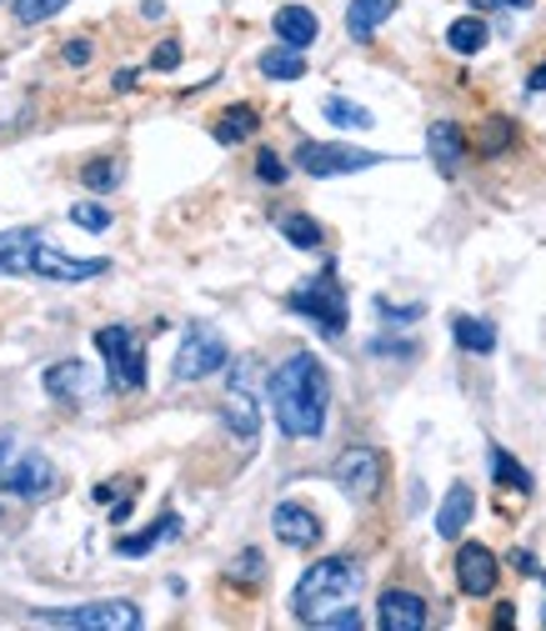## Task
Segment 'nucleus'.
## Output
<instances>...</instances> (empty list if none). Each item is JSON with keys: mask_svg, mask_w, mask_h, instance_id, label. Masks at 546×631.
Masks as SVG:
<instances>
[{"mask_svg": "<svg viewBox=\"0 0 546 631\" xmlns=\"http://www.w3.org/2000/svg\"><path fill=\"white\" fill-rule=\"evenodd\" d=\"M106 270H111V260H76V256H66L61 246H51V240H41V246H36V256H31V276L51 280V286L96 280V276H106Z\"/></svg>", "mask_w": 546, "mask_h": 631, "instance_id": "obj_9", "label": "nucleus"}, {"mask_svg": "<svg viewBox=\"0 0 546 631\" xmlns=\"http://www.w3.org/2000/svg\"><path fill=\"white\" fill-rule=\"evenodd\" d=\"M471 6H502V10H532L536 0H471Z\"/></svg>", "mask_w": 546, "mask_h": 631, "instance_id": "obj_41", "label": "nucleus"}, {"mask_svg": "<svg viewBox=\"0 0 546 631\" xmlns=\"http://www.w3.org/2000/svg\"><path fill=\"white\" fill-rule=\"evenodd\" d=\"M31 627H66V631H136L141 607L136 601H91L66 611H31Z\"/></svg>", "mask_w": 546, "mask_h": 631, "instance_id": "obj_4", "label": "nucleus"}, {"mask_svg": "<svg viewBox=\"0 0 546 631\" xmlns=\"http://www.w3.org/2000/svg\"><path fill=\"white\" fill-rule=\"evenodd\" d=\"M181 66V46L176 40H161V46L151 50V70H176Z\"/></svg>", "mask_w": 546, "mask_h": 631, "instance_id": "obj_35", "label": "nucleus"}, {"mask_svg": "<svg viewBox=\"0 0 546 631\" xmlns=\"http://www.w3.org/2000/svg\"><path fill=\"white\" fill-rule=\"evenodd\" d=\"M286 306L296 310V316H311L316 331L321 336H346V321H351V310H346V286L336 280V270L326 266L316 280H301V286L286 296Z\"/></svg>", "mask_w": 546, "mask_h": 631, "instance_id": "obj_3", "label": "nucleus"}, {"mask_svg": "<svg viewBox=\"0 0 546 631\" xmlns=\"http://www.w3.org/2000/svg\"><path fill=\"white\" fill-rule=\"evenodd\" d=\"M256 106H246V100H236V106H226L221 116H216V126H211V136L221 140V146H241L246 136H256Z\"/></svg>", "mask_w": 546, "mask_h": 631, "instance_id": "obj_21", "label": "nucleus"}, {"mask_svg": "<svg viewBox=\"0 0 546 631\" xmlns=\"http://www.w3.org/2000/svg\"><path fill=\"white\" fill-rule=\"evenodd\" d=\"M276 226H281V236L291 240L296 250H321L326 246V236H321V226H316L311 216H301V210H286L281 220H276Z\"/></svg>", "mask_w": 546, "mask_h": 631, "instance_id": "obj_27", "label": "nucleus"}, {"mask_svg": "<svg viewBox=\"0 0 546 631\" xmlns=\"http://www.w3.org/2000/svg\"><path fill=\"white\" fill-rule=\"evenodd\" d=\"M96 351L111 366V386L116 391H141L146 386V351L136 341L131 326H101L96 331Z\"/></svg>", "mask_w": 546, "mask_h": 631, "instance_id": "obj_7", "label": "nucleus"}, {"mask_svg": "<svg viewBox=\"0 0 546 631\" xmlns=\"http://www.w3.org/2000/svg\"><path fill=\"white\" fill-rule=\"evenodd\" d=\"M456 586H461L466 597H492L496 591V551L482 546V541H466V546L456 551Z\"/></svg>", "mask_w": 546, "mask_h": 631, "instance_id": "obj_12", "label": "nucleus"}, {"mask_svg": "<svg viewBox=\"0 0 546 631\" xmlns=\"http://www.w3.org/2000/svg\"><path fill=\"white\" fill-rule=\"evenodd\" d=\"M331 476H336V486L346 491V496H371L376 486H381V456H376V446H346L341 456H336V466H331Z\"/></svg>", "mask_w": 546, "mask_h": 631, "instance_id": "obj_11", "label": "nucleus"}, {"mask_svg": "<svg viewBox=\"0 0 546 631\" xmlns=\"http://www.w3.org/2000/svg\"><path fill=\"white\" fill-rule=\"evenodd\" d=\"M16 451H21L16 446V436H0V476H6V466L16 461Z\"/></svg>", "mask_w": 546, "mask_h": 631, "instance_id": "obj_40", "label": "nucleus"}, {"mask_svg": "<svg viewBox=\"0 0 546 631\" xmlns=\"http://www.w3.org/2000/svg\"><path fill=\"white\" fill-rule=\"evenodd\" d=\"M221 421L246 451L256 446L261 436V406L251 396V361H236L231 366V386H226V401H221Z\"/></svg>", "mask_w": 546, "mask_h": 631, "instance_id": "obj_8", "label": "nucleus"}, {"mask_svg": "<svg viewBox=\"0 0 546 631\" xmlns=\"http://www.w3.org/2000/svg\"><path fill=\"white\" fill-rule=\"evenodd\" d=\"M41 240H46V230H36V226L0 230V276H31V256Z\"/></svg>", "mask_w": 546, "mask_h": 631, "instance_id": "obj_16", "label": "nucleus"}, {"mask_svg": "<svg viewBox=\"0 0 546 631\" xmlns=\"http://www.w3.org/2000/svg\"><path fill=\"white\" fill-rule=\"evenodd\" d=\"M0 491L21 501H41L46 491H56V466L41 456V451H16V461L0 476Z\"/></svg>", "mask_w": 546, "mask_h": 631, "instance_id": "obj_10", "label": "nucleus"}, {"mask_svg": "<svg viewBox=\"0 0 546 631\" xmlns=\"http://www.w3.org/2000/svg\"><path fill=\"white\" fill-rule=\"evenodd\" d=\"M516 621V611H512V601H502V607H496V627H512Z\"/></svg>", "mask_w": 546, "mask_h": 631, "instance_id": "obj_42", "label": "nucleus"}, {"mask_svg": "<svg viewBox=\"0 0 546 631\" xmlns=\"http://www.w3.org/2000/svg\"><path fill=\"white\" fill-rule=\"evenodd\" d=\"M471 511H476V491L456 481V486L446 491L441 511H436V536H441V541H456L466 526H471Z\"/></svg>", "mask_w": 546, "mask_h": 631, "instance_id": "obj_18", "label": "nucleus"}, {"mask_svg": "<svg viewBox=\"0 0 546 631\" xmlns=\"http://www.w3.org/2000/svg\"><path fill=\"white\" fill-rule=\"evenodd\" d=\"M226 336L216 326H186V336H181V346H176V361H171V376L176 381H206L211 371H221L226 366Z\"/></svg>", "mask_w": 546, "mask_h": 631, "instance_id": "obj_6", "label": "nucleus"}, {"mask_svg": "<svg viewBox=\"0 0 546 631\" xmlns=\"http://www.w3.org/2000/svg\"><path fill=\"white\" fill-rule=\"evenodd\" d=\"M321 110H326V120H331V126H341V130H371L376 126L371 110L356 106V100H346V96H326Z\"/></svg>", "mask_w": 546, "mask_h": 631, "instance_id": "obj_28", "label": "nucleus"}, {"mask_svg": "<svg viewBox=\"0 0 546 631\" xmlns=\"http://www.w3.org/2000/svg\"><path fill=\"white\" fill-rule=\"evenodd\" d=\"M261 76L266 80H301L306 76V56H301V46H271L261 56Z\"/></svg>", "mask_w": 546, "mask_h": 631, "instance_id": "obj_24", "label": "nucleus"}, {"mask_svg": "<svg viewBox=\"0 0 546 631\" xmlns=\"http://www.w3.org/2000/svg\"><path fill=\"white\" fill-rule=\"evenodd\" d=\"M396 6H401V0H351V6H346V30H351V40H371L376 30L391 20Z\"/></svg>", "mask_w": 546, "mask_h": 631, "instance_id": "obj_19", "label": "nucleus"}, {"mask_svg": "<svg viewBox=\"0 0 546 631\" xmlns=\"http://www.w3.org/2000/svg\"><path fill=\"white\" fill-rule=\"evenodd\" d=\"M266 396H271L276 426L291 441H316L326 431V411H331V381L326 366L311 351H291L281 366L266 381Z\"/></svg>", "mask_w": 546, "mask_h": 631, "instance_id": "obj_1", "label": "nucleus"}, {"mask_svg": "<svg viewBox=\"0 0 546 631\" xmlns=\"http://www.w3.org/2000/svg\"><path fill=\"white\" fill-rule=\"evenodd\" d=\"M271 531L286 541V546L311 551L316 541H321V516H316L311 506H301V501H281V506L271 511Z\"/></svg>", "mask_w": 546, "mask_h": 631, "instance_id": "obj_13", "label": "nucleus"}, {"mask_svg": "<svg viewBox=\"0 0 546 631\" xmlns=\"http://www.w3.org/2000/svg\"><path fill=\"white\" fill-rule=\"evenodd\" d=\"M226 581H236V586H261V581H266V556L256 546H246L241 556L226 566Z\"/></svg>", "mask_w": 546, "mask_h": 631, "instance_id": "obj_30", "label": "nucleus"}, {"mask_svg": "<svg viewBox=\"0 0 546 631\" xmlns=\"http://www.w3.org/2000/svg\"><path fill=\"white\" fill-rule=\"evenodd\" d=\"M526 86H532V90H546V66H536L532 76H526Z\"/></svg>", "mask_w": 546, "mask_h": 631, "instance_id": "obj_43", "label": "nucleus"}, {"mask_svg": "<svg viewBox=\"0 0 546 631\" xmlns=\"http://www.w3.org/2000/svg\"><path fill=\"white\" fill-rule=\"evenodd\" d=\"M171 536H181V516H171V511H166V516L151 521L146 531H136V536H121V541H116V551H121V556H146V551H156L161 541H171Z\"/></svg>", "mask_w": 546, "mask_h": 631, "instance_id": "obj_22", "label": "nucleus"}, {"mask_svg": "<svg viewBox=\"0 0 546 631\" xmlns=\"http://www.w3.org/2000/svg\"><path fill=\"white\" fill-rule=\"evenodd\" d=\"M376 621H381V631H421L426 627V601L416 597V591L386 586L381 601H376Z\"/></svg>", "mask_w": 546, "mask_h": 631, "instance_id": "obj_14", "label": "nucleus"}, {"mask_svg": "<svg viewBox=\"0 0 546 631\" xmlns=\"http://www.w3.org/2000/svg\"><path fill=\"white\" fill-rule=\"evenodd\" d=\"M426 150H431L441 176H456V170H461V156H466L461 126H456V120H431V126H426Z\"/></svg>", "mask_w": 546, "mask_h": 631, "instance_id": "obj_17", "label": "nucleus"}, {"mask_svg": "<svg viewBox=\"0 0 546 631\" xmlns=\"http://www.w3.org/2000/svg\"><path fill=\"white\" fill-rule=\"evenodd\" d=\"M381 150H361V146H341V140H301L296 146V166L306 176L326 180V176H351V170H371L381 166Z\"/></svg>", "mask_w": 546, "mask_h": 631, "instance_id": "obj_5", "label": "nucleus"}, {"mask_svg": "<svg viewBox=\"0 0 546 631\" xmlns=\"http://www.w3.org/2000/svg\"><path fill=\"white\" fill-rule=\"evenodd\" d=\"M271 30L286 40V46H301V50H306L321 26H316V16H311L306 6H281V10L271 16Z\"/></svg>", "mask_w": 546, "mask_h": 631, "instance_id": "obj_20", "label": "nucleus"}, {"mask_svg": "<svg viewBox=\"0 0 546 631\" xmlns=\"http://www.w3.org/2000/svg\"><path fill=\"white\" fill-rule=\"evenodd\" d=\"M512 566L522 571V576H536V556H532V551H512Z\"/></svg>", "mask_w": 546, "mask_h": 631, "instance_id": "obj_39", "label": "nucleus"}, {"mask_svg": "<svg viewBox=\"0 0 546 631\" xmlns=\"http://www.w3.org/2000/svg\"><path fill=\"white\" fill-rule=\"evenodd\" d=\"M502 146H512V120H486V130H482V150L492 156V150H502Z\"/></svg>", "mask_w": 546, "mask_h": 631, "instance_id": "obj_34", "label": "nucleus"}, {"mask_svg": "<svg viewBox=\"0 0 546 631\" xmlns=\"http://www.w3.org/2000/svg\"><path fill=\"white\" fill-rule=\"evenodd\" d=\"M61 56H66V66H91L96 50H91V40H66Z\"/></svg>", "mask_w": 546, "mask_h": 631, "instance_id": "obj_37", "label": "nucleus"}, {"mask_svg": "<svg viewBox=\"0 0 546 631\" xmlns=\"http://www.w3.org/2000/svg\"><path fill=\"white\" fill-rule=\"evenodd\" d=\"M486 40H492V30H486V20H476V16H461V20L446 26V46H451L456 56H476Z\"/></svg>", "mask_w": 546, "mask_h": 631, "instance_id": "obj_26", "label": "nucleus"}, {"mask_svg": "<svg viewBox=\"0 0 546 631\" xmlns=\"http://www.w3.org/2000/svg\"><path fill=\"white\" fill-rule=\"evenodd\" d=\"M41 386H46V396H56V401H86V396H96V376H91V366H86V361H56V366H46L41 371Z\"/></svg>", "mask_w": 546, "mask_h": 631, "instance_id": "obj_15", "label": "nucleus"}, {"mask_svg": "<svg viewBox=\"0 0 546 631\" xmlns=\"http://www.w3.org/2000/svg\"><path fill=\"white\" fill-rule=\"evenodd\" d=\"M451 341L461 351H471V356H492L496 326H486V321H476V316H451Z\"/></svg>", "mask_w": 546, "mask_h": 631, "instance_id": "obj_23", "label": "nucleus"}, {"mask_svg": "<svg viewBox=\"0 0 546 631\" xmlns=\"http://www.w3.org/2000/svg\"><path fill=\"white\" fill-rule=\"evenodd\" d=\"M486 466H492L496 486H512V491H532V471L512 456L506 446H486Z\"/></svg>", "mask_w": 546, "mask_h": 631, "instance_id": "obj_25", "label": "nucleus"}, {"mask_svg": "<svg viewBox=\"0 0 546 631\" xmlns=\"http://www.w3.org/2000/svg\"><path fill=\"white\" fill-rule=\"evenodd\" d=\"M256 176H261L266 186H281V180H286L281 156H276V150H256Z\"/></svg>", "mask_w": 546, "mask_h": 631, "instance_id": "obj_33", "label": "nucleus"}, {"mask_svg": "<svg viewBox=\"0 0 546 631\" xmlns=\"http://www.w3.org/2000/svg\"><path fill=\"white\" fill-rule=\"evenodd\" d=\"M71 226H81V230H111V210H106V206H71Z\"/></svg>", "mask_w": 546, "mask_h": 631, "instance_id": "obj_32", "label": "nucleus"}, {"mask_svg": "<svg viewBox=\"0 0 546 631\" xmlns=\"http://www.w3.org/2000/svg\"><path fill=\"white\" fill-rule=\"evenodd\" d=\"M81 180H86V190H116L126 180V166L116 156H96L81 166Z\"/></svg>", "mask_w": 546, "mask_h": 631, "instance_id": "obj_29", "label": "nucleus"}, {"mask_svg": "<svg viewBox=\"0 0 546 631\" xmlns=\"http://www.w3.org/2000/svg\"><path fill=\"white\" fill-rule=\"evenodd\" d=\"M71 6V0H16V20L21 26H41V20H51V16H61V10Z\"/></svg>", "mask_w": 546, "mask_h": 631, "instance_id": "obj_31", "label": "nucleus"}, {"mask_svg": "<svg viewBox=\"0 0 546 631\" xmlns=\"http://www.w3.org/2000/svg\"><path fill=\"white\" fill-rule=\"evenodd\" d=\"M366 576L351 556H321L301 571L291 591V617L306 621V627H331L336 617L356 611V597H361Z\"/></svg>", "mask_w": 546, "mask_h": 631, "instance_id": "obj_2", "label": "nucleus"}, {"mask_svg": "<svg viewBox=\"0 0 546 631\" xmlns=\"http://www.w3.org/2000/svg\"><path fill=\"white\" fill-rule=\"evenodd\" d=\"M136 76H141V70H136V66L116 70V76H111V90H136Z\"/></svg>", "mask_w": 546, "mask_h": 631, "instance_id": "obj_38", "label": "nucleus"}, {"mask_svg": "<svg viewBox=\"0 0 546 631\" xmlns=\"http://www.w3.org/2000/svg\"><path fill=\"white\" fill-rule=\"evenodd\" d=\"M376 310H381L386 321H396V326H406V321H421V306H391V300H376Z\"/></svg>", "mask_w": 546, "mask_h": 631, "instance_id": "obj_36", "label": "nucleus"}]
</instances>
